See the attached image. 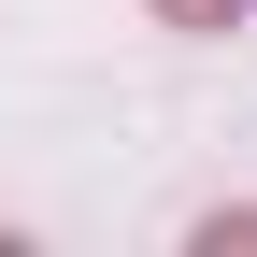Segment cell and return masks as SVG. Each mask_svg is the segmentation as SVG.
Instances as JSON below:
<instances>
[{
	"instance_id": "6da1fadb",
	"label": "cell",
	"mask_w": 257,
	"mask_h": 257,
	"mask_svg": "<svg viewBox=\"0 0 257 257\" xmlns=\"http://www.w3.org/2000/svg\"><path fill=\"white\" fill-rule=\"evenodd\" d=\"M157 15H172V29H229V0H157Z\"/></svg>"
}]
</instances>
